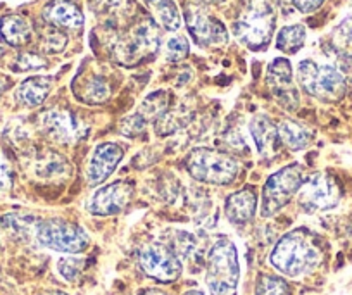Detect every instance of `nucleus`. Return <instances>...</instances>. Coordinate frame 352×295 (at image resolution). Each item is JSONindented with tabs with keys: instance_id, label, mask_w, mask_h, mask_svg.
I'll return each instance as SVG.
<instances>
[{
	"instance_id": "obj_19",
	"label": "nucleus",
	"mask_w": 352,
	"mask_h": 295,
	"mask_svg": "<svg viewBox=\"0 0 352 295\" xmlns=\"http://www.w3.org/2000/svg\"><path fill=\"white\" fill-rule=\"evenodd\" d=\"M54 80L50 76H32L26 78L16 88V100L25 107H38L45 102L52 90Z\"/></svg>"
},
{
	"instance_id": "obj_36",
	"label": "nucleus",
	"mask_w": 352,
	"mask_h": 295,
	"mask_svg": "<svg viewBox=\"0 0 352 295\" xmlns=\"http://www.w3.org/2000/svg\"><path fill=\"white\" fill-rule=\"evenodd\" d=\"M121 4H123V0H90V9L96 14L107 16L118 11L121 8Z\"/></svg>"
},
{
	"instance_id": "obj_14",
	"label": "nucleus",
	"mask_w": 352,
	"mask_h": 295,
	"mask_svg": "<svg viewBox=\"0 0 352 295\" xmlns=\"http://www.w3.org/2000/svg\"><path fill=\"white\" fill-rule=\"evenodd\" d=\"M266 83L280 104L287 111H296L299 107V91L294 85L292 64L285 57H278L268 66Z\"/></svg>"
},
{
	"instance_id": "obj_28",
	"label": "nucleus",
	"mask_w": 352,
	"mask_h": 295,
	"mask_svg": "<svg viewBox=\"0 0 352 295\" xmlns=\"http://www.w3.org/2000/svg\"><path fill=\"white\" fill-rule=\"evenodd\" d=\"M169 249L176 254L178 257H184V259H190L197 252V239H195L192 233L188 232H176L171 237V243H169Z\"/></svg>"
},
{
	"instance_id": "obj_13",
	"label": "nucleus",
	"mask_w": 352,
	"mask_h": 295,
	"mask_svg": "<svg viewBox=\"0 0 352 295\" xmlns=\"http://www.w3.org/2000/svg\"><path fill=\"white\" fill-rule=\"evenodd\" d=\"M40 121L47 137L57 144L74 145L87 137V127L69 111H47Z\"/></svg>"
},
{
	"instance_id": "obj_11",
	"label": "nucleus",
	"mask_w": 352,
	"mask_h": 295,
	"mask_svg": "<svg viewBox=\"0 0 352 295\" xmlns=\"http://www.w3.org/2000/svg\"><path fill=\"white\" fill-rule=\"evenodd\" d=\"M138 264L147 276L161 283H169L180 278L182 259L164 243H147L138 252Z\"/></svg>"
},
{
	"instance_id": "obj_18",
	"label": "nucleus",
	"mask_w": 352,
	"mask_h": 295,
	"mask_svg": "<svg viewBox=\"0 0 352 295\" xmlns=\"http://www.w3.org/2000/svg\"><path fill=\"white\" fill-rule=\"evenodd\" d=\"M250 135H252L254 142H256L257 152L263 159L273 157L278 152L280 145V135L278 128L273 124V121L264 114L254 118L249 124Z\"/></svg>"
},
{
	"instance_id": "obj_42",
	"label": "nucleus",
	"mask_w": 352,
	"mask_h": 295,
	"mask_svg": "<svg viewBox=\"0 0 352 295\" xmlns=\"http://www.w3.org/2000/svg\"><path fill=\"white\" fill-rule=\"evenodd\" d=\"M184 295H206V294L202 290H188V292H185Z\"/></svg>"
},
{
	"instance_id": "obj_24",
	"label": "nucleus",
	"mask_w": 352,
	"mask_h": 295,
	"mask_svg": "<svg viewBox=\"0 0 352 295\" xmlns=\"http://www.w3.org/2000/svg\"><path fill=\"white\" fill-rule=\"evenodd\" d=\"M306 43V28L302 25H290L280 30L276 36V49L285 54H297Z\"/></svg>"
},
{
	"instance_id": "obj_33",
	"label": "nucleus",
	"mask_w": 352,
	"mask_h": 295,
	"mask_svg": "<svg viewBox=\"0 0 352 295\" xmlns=\"http://www.w3.org/2000/svg\"><path fill=\"white\" fill-rule=\"evenodd\" d=\"M47 67V61L42 56L33 52H23L16 57L14 64H12V69L18 71V73H26V71H38Z\"/></svg>"
},
{
	"instance_id": "obj_8",
	"label": "nucleus",
	"mask_w": 352,
	"mask_h": 295,
	"mask_svg": "<svg viewBox=\"0 0 352 295\" xmlns=\"http://www.w3.org/2000/svg\"><path fill=\"white\" fill-rule=\"evenodd\" d=\"M302 168L299 164H290L272 175L263 188V202H261V215L273 216L282 211L290 202L294 195H297L300 185L304 182Z\"/></svg>"
},
{
	"instance_id": "obj_4",
	"label": "nucleus",
	"mask_w": 352,
	"mask_h": 295,
	"mask_svg": "<svg viewBox=\"0 0 352 295\" xmlns=\"http://www.w3.org/2000/svg\"><path fill=\"white\" fill-rule=\"evenodd\" d=\"M276 12L272 0H242L233 23V35L250 50H264L275 32Z\"/></svg>"
},
{
	"instance_id": "obj_5",
	"label": "nucleus",
	"mask_w": 352,
	"mask_h": 295,
	"mask_svg": "<svg viewBox=\"0 0 352 295\" xmlns=\"http://www.w3.org/2000/svg\"><path fill=\"white\" fill-rule=\"evenodd\" d=\"M240 266L236 247L228 237H219L206 261V285L211 295H236Z\"/></svg>"
},
{
	"instance_id": "obj_2",
	"label": "nucleus",
	"mask_w": 352,
	"mask_h": 295,
	"mask_svg": "<svg viewBox=\"0 0 352 295\" xmlns=\"http://www.w3.org/2000/svg\"><path fill=\"white\" fill-rule=\"evenodd\" d=\"M323 259L318 239L307 230H294L276 242L270 254V264L290 278L313 273Z\"/></svg>"
},
{
	"instance_id": "obj_21",
	"label": "nucleus",
	"mask_w": 352,
	"mask_h": 295,
	"mask_svg": "<svg viewBox=\"0 0 352 295\" xmlns=\"http://www.w3.org/2000/svg\"><path fill=\"white\" fill-rule=\"evenodd\" d=\"M151 11L159 26L168 32H178L182 26V16L173 0H142Z\"/></svg>"
},
{
	"instance_id": "obj_9",
	"label": "nucleus",
	"mask_w": 352,
	"mask_h": 295,
	"mask_svg": "<svg viewBox=\"0 0 352 295\" xmlns=\"http://www.w3.org/2000/svg\"><path fill=\"white\" fill-rule=\"evenodd\" d=\"M185 21L199 47H221L228 42V30L219 19L212 18L202 2L192 0L185 4Z\"/></svg>"
},
{
	"instance_id": "obj_31",
	"label": "nucleus",
	"mask_w": 352,
	"mask_h": 295,
	"mask_svg": "<svg viewBox=\"0 0 352 295\" xmlns=\"http://www.w3.org/2000/svg\"><path fill=\"white\" fill-rule=\"evenodd\" d=\"M85 270V259L80 257H60L57 261V271H59L60 276L67 281H74L81 274V271Z\"/></svg>"
},
{
	"instance_id": "obj_7",
	"label": "nucleus",
	"mask_w": 352,
	"mask_h": 295,
	"mask_svg": "<svg viewBox=\"0 0 352 295\" xmlns=\"http://www.w3.org/2000/svg\"><path fill=\"white\" fill-rule=\"evenodd\" d=\"M35 240L45 249L64 254H80L90 245L88 233L80 225L64 221V219L38 221Z\"/></svg>"
},
{
	"instance_id": "obj_25",
	"label": "nucleus",
	"mask_w": 352,
	"mask_h": 295,
	"mask_svg": "<svg viewBox=\"0 0 352 295\" xmlns=\"http://www.w3.org/2000/svg\"><path fill=\"white\" fill-rule=\"evenodd\" d=\"M109 83H107L102 76H99V74H92V76H88L87 80H85L80 97L83 98L87 104H102L109 98Z\"/></svg>"
},
{
	"instance_id": "obj_32",
	"label": "nucleus",
	"mask_w": 352,
	"mask_h": 295,
	"mask_svg": "<svg viewBox=\"0 0 352 295\" xmlns=\"http://www.w3.org/2000/svg\"><path fill=\"white\" fill-rule=\"evenodd\" d=\"M43 49L49 54H59L66 49L67 36L63 30H57L54 26H49L45 33H43Z\"/></svg>"
},
{
	"instance_id": "obj_26",
	"label": "nucleus",
	"mask_w": 352,
	"mask_h": 295,
	"mask_svg": "<svg viewBox=\"0 0 352 295\" xmlns=\"http://www.w3.org/2000/svg\"><path fill=\"white\" fill-rule=\"evenodd\" d=\"M168 94H166L164 90H157L145 97V100L142 102L140 109H138L137 113L148 123V121H157L162 114L168 113Z\"/></svg>"
},
{
	"instance_id": "obj_44",
	"label": "nucleus",
	"mask_w": 352,
	"mask_h": 295,
	"mask_svg": "<svg viewBox=\"0 0 352 295\" xmlns=\"http://www.w3.org/2000/svg\"><path fill=\"white\" fill-rule=\"evenodd\" d=\"M206 2H209V4H223L225 0H206Z\"/></svg>"
},
{
	"instance_id": "obj_12",
	"label": "nucleus",
	"mask_w": 352,
	"mask_h": 295,
	"mask_svg": "<svg viewBox=\"0 0 352 295\" xmlns=\"http://www.w3.org/2000/svg\"><path fill=\"white\" fill-rule=\"evenodd\" d=\"M133 190L135 183L130 179H118V182L109 183L90 197L88 211L96 216L120 215L130 202Z\"/></svg>"
},
{
	"instance_id": "obj_10",
	"label": "nucleus",
	"mask_w": 352,
	"mask_h": 295,
	"mask_svg": "<svg viewBox=\"0 0 352 295\" xmlns=\"http://www.w3.org/2000/svg\"><path fill=\"white\" fill-rule=\"evenodd\" d=\"M340 186L337 179L328 173H316L304 179L297 192L299 206L307 212L328 211L340 202Z\"/></svg>"
},
{
	"instance_id": "obj_43",
	"label": "nucleus",
	"mask_w": 352,
	"mask_h": 295,
	"mask_svg": "<svg viewBox=\"0 0 352 295\" xmlns=\"http://www.w3.org/2000/svg\"><path fill=\"white\" fill-rule=\"evenodd\" d=\"M278 2L283 6V8H287V6H294V0H278Z\"/></svg>"
},
{
	"instance_id": "obj_41",
	"label": "nucleus",
	"mask_w": 352,
	"mask_h": 295,
	"mask_svg": "<svg viewBox=\"0 0 352 295\" xmlns=\"http://www.w3.org/2000/svg\"><path fill=\"white\" fill-rule=\"evenodd\" d=\"M38 295H67L66 292H63V290H45V292H42V294H38Z\"/></svg>"
},
{
	"instance_id": "obj_3",
	"label": "nucleus",
	"mask_w": 352,
	"mask_h": 295,
	"mask_svg": "<svg viewBox=\"0 0 352 295\" xmlns=\"http://www.w3.org/2000/svg\"><path fill=\"white\" fill-rule=\"evenodd\" d=\"M161 47L159 25L152 18L144 16L124 32L118 33L109 43L111 56L116 63L131 67L155 56Z\"/></svg>"
},
{
	"instance_id": "obj_45",
	"label": "nucleus",
	"mask_w": 352,
	"mask_h": 295,
	"mask_svg": "<svg viewBox=\"0 0 352 295\" xmlns=\"http://www.w3.org/2000/svg\"><path fill=\"white\" fill-rule=\"evenodd\" d=\"M4 87H6V85H4V81L0 80V94H2V90H4Z\"/></svg>"
},
{
	"instance_id": "obj_38",
	"label": "nucleus",
	"mask_w": 352,
	"mask_h": 295,
	"mask_svg": "<svg viewBox=\"0 0 352 295\" xmlns=\"http://www.w3.org/2000/svg\"><path fill=\"white\" fill-rule=\"evenodd\" d=\"M225 144L228 145V149L230 151H245V152H249V147H247V144H245V140H243L242 138V135L239 133V131H235V130H230L228 133L225 135Z\"/></svg>"
},
{
	"instance_id": "obj_6",
	"label": "nucleus",
	"mask_w": 352,
	"mask_h": 295,
	"mask_svg": "<svg viewBox=\"0 0 352 295\" xmlns=\"http://www.w3.org/2000/svg\"><path fill=\"white\" fill-rule=\"evenodd\" d=\"M185 166L192 178L209 185H228L235 182L240 171L235 157L206 147L194 149L185 159Z\"/></svg>"
},
{
	"instance_id": "obj_34",
	"label": "nucleus",
	"mask_w": 352,
	"mask_h": 295,
	"mask_svg": "<svg viewBox=\"0 0 352 295\" xmlns=\"http://www.w3.org/2000/svg\"><path fill=\"white\" fill-rule=\"evenodd\" d=\"M145 127H147V121H145L140 114L135 113L131 114V116H126L123 121H121L120 131L121 135H124V137L133 138V137H138V135L145 130Z\"/></svg>"
},
{
	"instance_id": "obj_15",
	"label": "nucleus",
	"mask_w": 352,
	"mask_h": 295,
	"mask_svg": "<svg viewBox=\"0 0 352 295\" xmlns=\"http://www.w3.org/2000/svg\"><path fill=\"white\" fill-rule=\"evenodd\" d=\"M123 155V147L116 142H104V144L97 145L87 168L88 183L96 186L106 182L118 168Z\"/></svg>"
},
{
	"instance_id": "obj_27",
	"label": "nucleus",
	"mask_w": 352,
	"mask_h": 295,
	"mask_svg": "<svg viewBox=\"0 0 352 295\" xmlns=\"http://www.w3.org/2000/svg\"><path fill=\"white\" fill-rule=\"evenodd\" d=\"M256 295H292L285 278L276 274H261L256 283Z\"/></svg>"
},
{
	"instance_id": "obj_29",
	"label": "nucleus",
	"mask_w": 352,
	"mask_h": 295,
	"mask_svg": "<svg viewBox=\"0 0 352 295\" xmlns=\"http://www.w3.org/2000/svg\"><path fill=\"white\" fill-rule=\"evenodd\" d=\"M67 164L66 159L59 154H49L43 161L38 162L36 166V175H40L42 178H56V176H64L67 173Z\"/></svg>"
},
{
	"instance_id": "obj_46",
	"label": "nucleus",
	"mask_w": 352,
	"mask_h": 295,
	"mask_svg": "<svg viewBox=\"0 0 352 295\" xmlns=\"http://www.w3.org/2000/svg\"><path fill=\"white\" fill-rule=\"evenodd\" d=\"M0 57H2V47H0Z\"/></svg>"
},
{
	"instance_id": "obj_30",
	"label": "nucleus",
	"mask_w": 352,
	"mask_h": 295,
	"mask_svg": "<svg viewBox=\"0 0 352 295\" xmlns=\"http://www.w3.org/2000/svg\"><path fill=\"white\" fill-rule=\"evenodd\" d=\"M188 50H190V43H188V40L185 39V36H171V39L166 42V61H169V63H178V61L185 59V57L188 56Z\"/></svg>"
},
{
	"instance_id": "obj_1",
	"label": "nucleus",
	"mask_w": 352,
	"mask_h": 295,
	"mask_svg": "<svg viewBox=\"0 0 352 295\" xmlns=\"http://www.w3.org/2000/svg\"><path fill=\"white\" fill-rule=\"evenodd\" d=\"M337 52V63H318L314 59L300 61L297 66V81L306 94L323 102H337L347 94L349 76L352 74L351 54Z\"/></svg>"
},
{
	"instance_id": "obj_17",
	"label": "nucleus",
	"mask_w": 352,
	"mask_h": 295,
	"mask_svg": "<svg viewBox=\"0 0 352 295\" xmlns=\"http://www.w3.org/2000/svg\"><path fill=\"white\" fill-rule=\"evenodd\" d=\"M257 193L254 186H243L239 192L232 193L225 202V215L230 223L243 226L250 223L256 216Z\"/></svg>"
},
{
	"instance_id": "obj_16",
	"label": "nucleus",
	"mask_w": 352,
	"mask_h": 295,
	"mask_svg": "<svg viewBox=\"0 0 352 295\" xmlns=\"http://www.w3.org/2000/svg\"><path fill=\"white\" fill-rule=\"evenodd\" d=\"M42 18L47 25L63 30V32H66V30L78 32L85 25L83 12L71 0H52V2H49L43 8Z\"/></svg>"
},
{
	"instance_id": "obj_22",
	"label": "nucleus",
	"mask_w": 352,
	"mask_h": 295,
	"mask_svg": "<svg viewBox=\"0 0 352 295\" xmlns=\"http://www.w3.org/2000/svg\"><path fill=\"white\" fill-rule=\"evenodd\" d=\"M278 135L283 144L292 151H302L313 140V131L307 130L304 124L296 123V121H282L278 127Z\"/></svg>"
},
{
	"instance_id": "obj_23",
	"label": "nucleus",
	"mask_w": 352,
	"mask_h": 295,
	"mask_svg": "<svg viewBox=\"0 0 352 295\" xmlns=\"http://www.w3.org/2000/svg\"><path fill=\"white\" fill-rule=\"evenodd\" d=\"M0 225L16 239H28V237H35L38 221L33 216L12 212V215H6L4 218L0 219Z\"/></svg>"
},
{
	"instance_id": "obj_39",
	"label": "nucleus",
	"mask_w": 352,
	"mask_h": 295,
	"mask_svg": "<svg viewBox=\"0 0 352 295\" xmlns=\"http://www.w3.org/2000/svg\"><path fill=\"white\" fill-rule=\"evenodd\" d=\"M323 2L324 0H294V6H296L297 11L304 12V14H309V12L320 9Z\"/></svg>"
},
{
	"instance_id": "obj_35",
	"label": "nucleus",
	"mask_w": 352,
	"mask_h": 295,
	"mask_svg": "<svg viewBox=\"0 0 352 295\" xmlns=\"http://www.w3.org/2000/svg\"><path fill=\"white\" fill-rule=\"evenodd\" d=\"M335 43H337V49L342 50V52H347L349 49H352V18L345 19L338 26L337 32H335Z\"/></svg>"
},
{
	"instance_id": "obj_40",
	"label": "nucleus",
	"mask_w": 352,
	"mask_h": 295,
	"mask_svg": "<svg viewBox=\"0 0 352 295\" xmlns=\"http://www.w3.org/2000/svg\"><path fill=\"white\" fill-rule=\"evenodd\" d=\"M138 295H168V294L162 290H159V288H147V290H142Z\"/></svg>"
},
{
	"instance_id": "obj_20",
	"label": "nucleus",
	"mask_w": 352,
	"mask_h": 295,
	"mask_svg": "<svg viewBox=\"0 0 352 295\" xmlns=\"http://www.w3.org/2000/svg\"><path fill=\"white\" fill-rule=\"evenodd\" d=\"M33 30L26 18L8 14L0 19V40L11 47H25L32 42Z\"/></svg>"
},
{
	"instance_id": "obj_37",
	"label": "nucleus",
	"mask_w": 352,
	"mask_h": 295,
	"mask_svg": "<svg viewBox=\"0 0 352 295\" xmlns=\"http://www.w3.org/2000/svg\"><path fill=\"white\" fill-rule=\"evenodd\" d=\"M12 186V169L8 159L0 154V192H8Z\"/></svg>"
}]
</instances>
